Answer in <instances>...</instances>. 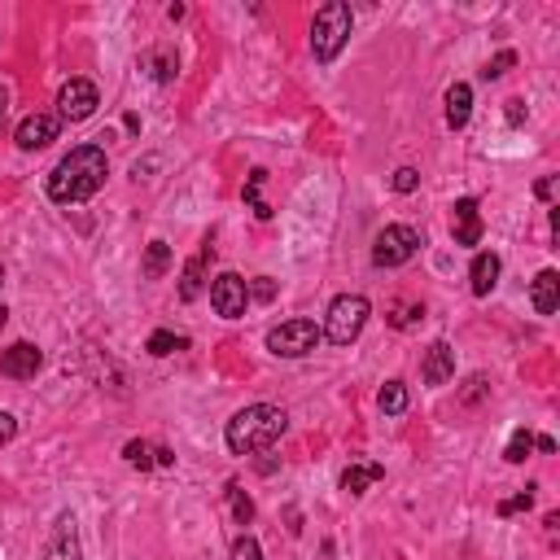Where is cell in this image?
<instances>
[{"label":"cell","instance_id":"obj_1","mask_svg":"<svg viewBox=\"0 0 560 560\" xmlns=\"http://www.w3.org/2000/svg\"><path fill=\"white\" fill-rule=\"evenodd\" d=\"M110 175V158L101 145H75L57 166L49 171V202L57 206H75L97 198Z\"/></svg>","mask_w":560,"mask_h":560},{"label":"cell","instance_id":"obj_2","mask_svg":"<svg viewBox=\"0 0 560 560\" xmlns=\"http://www.w3.org/2000/svg\"><path fill=\"white\" fill-rule=\"evenodd\" d=\"M285 429H289V416H285V411L272 408V403H255V408H241L228 420L223 438H228V451H232V456H255V451L276 447V442L285 438Z\"/></svg>","mask_w":560,"mask_h":560},{"label":"cell","instance_id":"obj_3","mask_svg":"<svg viewBox=\"0 0 560 560\" xmlns=\"http://www.w3.org/2000/svg\"><path fill=\"white\" fill-rule=\"evenodd\" d=\"M351 4H342V0H329V4H320L315 9V22H311V53H315V61H337V53L346 49V40H351Z\"/></svg>","mask_w":560,"mask_h":560},{"label":"cell","instance_id":"obj_4","mask_svg":"<svg viewBox=\"0 0 560 560\" xmlns=\"http://www.w3.org/2000/svg\"><path fill=\"white\" fill-rule=\"evenodd\" d=\"M368 315H372V306L363 294H342V298H333L329 306V315H324V337L333 342V346H351L359 342V333H363V324H368Z\"/></svg>","mask_w":560,"mask_h":560},{"label":"cell","instance_id":"obj_5","mask_svg":"<svg viewBox=\"0 0 560 560\" xmlns=\"http://www.w3.org/2000/svg\"><path fill=\"white\" fill-rule=\"evenodd\" d=\"M324 342V333H320V324L315 320H285V324H276V329H267V351L280 359H303L311 355L315 346Z\"/></svg>","mask_w":560,"mask_h":560},{"label":"cell","instance_id":"obj_6","mask_svg":"<svg viewBox=\"0 0 560 560\" xmlns=\"http://www.w3.org/2000/svg\"><path fill=\"white\" fill-rule=\"evenodd\" d=\"M420 246H425V237H420L411 223H390V228H381L377 241H372V263H377V267H403V263L416 258Z\"/></svg>","mask_w":560,"mask_h":560},{"label":"cell","instance_id":"obj_7","mask_svg":"<svg viewBox=\"0 0 560 560\" xmlns=\"http://www.w3.org/2000/svg\"><path fill=\"white\" fill-rule=\"evenodd\" d=\"M210 306L223 320H241L246 306H250V280H241L237 272H219L210 280Z\"/></svg>","mask_w":560,"mask_h":560},{"label":"cell","instance_id":"obj_8","mask_svg":"<svg viewBox=\"0 0 560 560\" xmlns=\"http://www.w3.org/2000/svg\"><path fill=\"white\" fill-rule=\"evenodd\" d=\"M97 105H101V93H97L93 79H70V84H61V93H57V118L84 123V118L97 114Z\"/></svg>","mask_w":560,"mask_h":560},{"label":"cell","instance_id":"obj_9","mask_svg":"<svg viewBox=\"0 0 560 560\" xmlns=\"http://www.w3.org/2000/svg\"><path fill=\"white\" fill-rule=\"evenodd\" d=\"M57 132H61V118H57V114H27V118L18 123L13 141H18L22 153H36V150H45V145H53Z\"/></svg>","mask_w":560,"mask_h":560},{"label":"cell","instance_id":"obj_10","mask_svg":"<svg viewBox=\"0 0 560 560\" xmlns=\"http://www.w3.org/2000/svg\"><path fill=\"white\" fill-rule=\"evenodd\" d=\"M40 368H45V355H40V346H31V342H13L9 351H0V372H4L9 381H31Z\"/></svg>","mask_w":560,"mask_h":560},{"label":"cell","instance_id":"obj_11","mask_svg":"<svg viewBox=\"0 0 560 560\" xmlns=\"http://www.w3.org/2000/svg\"><path fill=\"white\" fill-rule=\"evenodd\" d=\"M45 560H84V548H79V525H75V516H70V512H61V516H57L49 543H45Z\"/></svg>","mask_w":560,"mask_h":560},{"label":"cell","instance_id":"obj_12","mask_svg":"<svg viewBox=\"0 0 560 560\" xmlns=\"http://www.w3.org/2000/svg\"><path fill=\"white\" fill-rule=\"evenodd\" d=\"M420 377H425V386H447V381L456 377V351H451V342H442V337H438V342L425 351Z\"/></svg>","mask_w":560,"mask_h":560},{"label":"cell","instance_id":"obj_13","mask_svg":"<svg viewBox=\"0 0 560 560\" xmlns=\"http://www.w3.org/2000/svg\"><path fill=\"white\" fill-rule=\"evenodd\" d=\"M451 232H456V246H477L482 241V210L477 198H459L451 206Z\"/></svg>","mask_w":560,"mask_h":560},{"label":"cell","instance_id":"obj_14","mask_svg":"<svg viewBox=\"0 0 560 560\" xmlns=\"http://www.w3.org/2000/svg\"><path fill=\"white\" fill-rule=\"evenodd\" d=\"M215 258V246H210V237L202 241V250L184 263V272H180V298L184 303H198L202 298V289H206V263Z\"/></svg>","mask_w":560,"mask_h":560},{"label":"cell","instance_id":"obj_15","mask_svg":"<svg viewBox=\"0 0 560 560\" xmlns=\"http://www.w3.org/2000/svg\"><path fill=\"white\" fill-rule=\"evenodd\" d=\"M499 272H504V263L495 250H482V255L473 258V267H468V289L477 294V298H486L495 285H499Z\"/></svg>","mask_w":560,"mask_h":560},{"label":"cell","instance_id":"obj_16","mask_svg":"<svg viewBox=\"0 0 560 560\" xmlns=\"http://www.w3.org/2000/svg\"><path fill=\"white\" fill-rule=\"evenodd\" d=\"M530 303H534V311H539V315H552V311H556V306H560V272H552V267H548V272H539V276H534Z\"/></svg>","mask_w":560,"mask_h":560},{"label":"cell","instance_id":"obj_17","mask_svg":"<svg viewBox=\"0 0 560 560\" xmlns=\"http://www.w3.org/2000/svg\"><path fill=\"white\" fill-rule=\"evenodd\" d=\"M468 114H473V88L468 84H451L447 88V127L459 132L468 123Z\"/></svg>","mask_w":560,"mask_h":560},{"label":"cell","instance_id":"obj_18","mask_svg":"<svg viewBox=\"0 0 560 560\" xmlns=\"http://www.w3.org/2000/svg\"><path fill=\"white\" fill-rule=\"evenodd\" d=\"M381 477H386L381 464H351V468L342 473V491H346V495H363V491L377 486Z\"/></svg>","mask_w":560,"mask_h":560},{"label":"cell","instance_id":"obj_19","mask_svg":"<svg viewBox=\"0 0 560 560\" xmlns=\"http://www.w3.org/2000/svg\"><path fill=\"white\" fill-rule=\"evenodd\" d=\"M141 66L150 70L158 84H171V79H175V66H180V61H175V53H171V49H150L145 57H141Z\"/></svg>","mask_w":560,"mask_h":560},{"label":"cell","instance_id":"obj_20","mask_svg":"<svg viewBox=\"0 0 560 560\" xmlns=\"http://www.w3.org/2000/svg\"><path fill=\"white\" fill-rule=\"evenodd\" d=\"M166 267H171V246H166V241H150V246H145V263H141L145 280H162Z\"/></svg>","mask_w":560,"mask_h":560},{"label":"cell","instance_id":"obj_21","mask_svg":"<svg viewBox=\"0 0 560 560\" xmlns=\"http://www.w3.org/2000/svg\"><path fill=\"white\" fill-rule=\"evenodd\" d=\"M377 403H381L386 416H403V411H408V386H403V381H386L381 394H377Z\"/></svg>","mask_w":560,"mask_h":560},{"label":"cell","instance_id":"obj_22","mask_svg":"<svg viewBox=\"0 0 560 560\" xmlns=\"http://www.w3.org/2000/svg\"><path fill=\"white\" fill-rule=\"evenodd\" d=\"M263 184H267V171L255 166V171H250V180H246V202H250V210H255L258 219H272V206L263 202Z\"/></svg>","mask_w":560,"mask_h":560},{"label":"cell","instance_id":"obj_23","mask_svg":"<svg viewBox=\"0 0 560 560\" xmlns=\"http://www.w3.org/2000/svg\"><path fill=\"white\" fill-rule=\"evenodd\" d=\"M184 346H189V337H180V333H171V329H158V333H153L150 342H145V351H150V355H171V351H184Z\"/></svg>","mask_w":560,"mask_h":560},{"label":"cell","instance_id":"obj_24","mask_svg":"<svg viewBox=\"0 0 560 560\" xmlns=\"http://www.w3.org/2000/svg\"><path fill=\"white\" fill-rule=\"evenodd\" d=\"M530 451H534V434H530V429H512L508 447H504V459H508V464H525Z\"/></svg>","mask_w":560,"mask_h":560},{"label":"cell","instance_id":"obj_25","mask_svg":"<svg viewBox=\"0 0 560 560\" xmlns=\"http://www.w3.org/2000/svg\"><path fill=\"white\" fill-rule=\"evenodd\" d=\"M123 459H127L132 468L150 473V468H153V447H150V442H141V438H132V442L123 447Z\"/></svg>","mask_w":560,"mask_h":560},{"label":"cell","instance_id":"obj_26","mask_svg":"<svg viewBox=\"0 0 560 560\" xmlns=\"http://www.w3.org/2000/svg\"><path fill=\"white\" fill-rule=\"evenodd\" d=\"M228 504H232V516H237L241 525H250V521H255V499H250L241 486H228Z\"/></svg>","mask_w":560,"mask_h":560},{"label":"cell","instance_id":"obj_27","mask_svg":"<svg viewBox=\"0 0 560 560\" xmlns=\"http://www.w3.org/2000/svg\"><path fill=\"white\" fill-rule=\"evenodd\" d=\"M420 315H425L420 303H394L390 306V324H394V329H408V324H416Z\"/></svg>","mask_w":560,"mask_h":560},{"label":"cell","instance_id":"obj_28","mask_svg":"<svg viewBox=\"0 0 560 560\" xmlns=\"http://www.w3.org/2000/svg\"><path fill=\"white\" fill-rule=\"evenodd\" d=\"M512 66H516V53H512V49H504L499 57H495V61H486L482 79H486V84H491V79H504V75H508Z\"/></svg>","mask_w":560,"mask_h":560},{"label":"cell","instance_id":"obj_29","mask_svg":"<svg viewBox=\"0 0 560 560\" xmlns=\"http://www.w3.org/2000/svg\"><path fill=\"white\" fill-rule=\"evenodd\" d=\"M530 508H534V486H525L521 495L504 499V504H499V516H516V512H530Z\"/></svg>","mask_w":560,"mask_h":560},{"label":"cell","instance_id":"obj_30","mask_svg":"<svg viewBox=\"0 0 560 560\" xmlns=\"http://www.w3.org/2000/svg\"><path fill=\"white\" fill-rule=\"evenodd\" d=\"M390 184H394V193H416V189H420V171H416V166H399Z\"/></svg>","mask_w":560,"mask_h":560},{"label":"cell","instance_id":"obj_31","mask_svg":"<svg viewBox=\"0 0 560 560\" xmlns=\"http://www.w3.org/2000/svg\"><path fill=\"white\" fill-rule=\"evenodd\" d=\"M232 560H263V548H258L255 534H241V539L232 543Z\"/></svg>","mask_w":560,"mask_h":560},{"label":"cell","instance_id":"obj_32","mask_svg":"<svg viewBox=\"0 0 560 560\" xmlns=\"http://www.w3.org/2000/svg\"><path fill=\"white\" fill-rule=\"evenodd\" d=\"M250 298H258V303H272V298H276V280H272V276H258L255 285H250Z\"/></svg>","mask_w":560,"mask_h":560},{"label":"cell","instance_id":"obj_33","mask_svg":"<svg viewBox=\"0 0 560 560\" xmlns=\"http://www.w3.org/2000/svg\"><path fill=\"white\" fill-rule=\"evenodd\" d=\"M525 114H530V110H525V101H521V97L504 101V118H508L512 127H521V123H525Z\"/></svg>","mask_w":560,"mask_h":560},{"label":"cell","instance_id":"obj_34","mask_svg":"<svg viewBox=\"0 0 560 560\" xmlns=\"http://www.w3.org/2000/svg\"><path fill=\"white\" fill-rule=\"evenodd\" d=\"M13 438H18V420H13L9 411H0V447L13 442Z\"/></svg>","mask_w":560,"mask_h":560},{"label":"cell","instance_id":"obj_35","mask_svg":"<svg viewBox=\"0 0 560 560\" xmlns=\"http://www.w3.org/2000/svg\"><path fill=\"white\" fill-rule=\"evenodd\" d=\"M482 394H486V377H473V381H468V390H464V403H477Z\"/></svg>","mask_w":560,"mask_h":560},{"label":"cell","instance_id":"obj_36","mask_svg":"<svg viewBox=\"0 0 560 560\" xmlns=\"http://www.w3.org/2000/svg\"><path fill=\"white\" fill-rule=\"evenodd\" d=\"M153 464H158V468H175V456H171V447H153Z\"/></svg>","mask_w":560,"mask_h":560},{"label":"cell","instance_id":"obj_37","mask_svg":"<svg viewBox=\"0 0 560 560\" xmlns=\"http://www.w3.org/2000/svg\"><path fill=\"white\" fill-rule=\"evenodd\" d=\"M534 447H539L543 456H552V451H556V438H548V434H539V438H534Z\"/></svg>","mask_w":560,"mask_h":560},{"label":"cell","instance_id":"obj_38","mask_svg":"<svg viewBox=\"0 0 560 560\" xmlns=\"http://www.w3.org/2000/svg\"><path fill=\"white\" fill-rule=\"evenodd\" d=\"M534 193H539V198L548 202V198H552V180H539V184H534Z\"/></svg>","mask_w":560,"mask_h":560},{"label":"cell","instance_id":"obj_39","mask_svg":"<svg viewBox=\"0 0 560 560\" xmlns=\"http://www.w3.org/2000/svg\"><path fill=\"white\" fill-rule=\"evenodd\" d=\"M4 110H9V88L0 84V118H4Z\"/></svg>","mask_w":560,"mask_h":560},{"label":"cell","instance_id":"obj_40","mask_svg":"<svg viewBox=\"0 0 560 560\" xmlns=\"http://www.w3.org/2000/svg\"><path fill=\"white\" fill-rule=\"evenodd\" d=\"M4 324H9V311H4V306H0V329H4Z\"/></svg>","mask_w":560,"mask_h":560},{"label":"cell","instance_id":"obj_41","mask_svg":"<svg viewBox=\"0 0 560 560\" xmlns=\"http://www.w3.org/2000/svg\"><path fill=\"white\" fill-rule=\"evenodd\" d=\"M0 285H4V267H0Z\"/></svg>","mask_w":560,"mask_h":560}]
</instances>
